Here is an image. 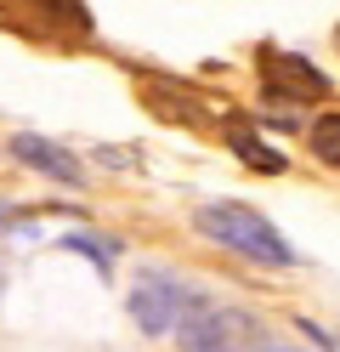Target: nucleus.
Instances as JSON below:
<instances>
[{
    "label": "nucleus",
    "mask_w": 340,
    "mask_h": 352,
    "mask_svg": "<svg viewBox=\"0 0 340 352\" xmlns=\"http://www.w3.org/2000/svg\"><path fill=\"white\" fill-rule=\"evenodd\" d=\"M193 228L210 233L216 245L238 250V256L272 261V267H289V261H295V245L267 222L261 210H249V205H204V210H193Z\"/></svg>",
    "instance_id": "obj_1"
},
{
    "label": "nucleus",
    "mask_w": 340,
    "mask_h": 352,
    "mask_svg": "<svg viewBox=\"0 0 340 352\" xmlns=\"http://www.w3.org/2000/svg\"><path fill=\"white\" fill-rule=\"evenodd\" d=\"M125 307H131V324L142 329V336H170V329L181 324L188 290H181L176 278H165V273H136Z\"/></svg>",
    "instance_id": "obj_2"
},
{
    "label": "nucleus",
    "mask_w": 340,
    "mask_h": 352,
    "mask_svg": "<svg viewBox=\"0 0 340 352\" xmlns=\"http://www.w3.org/2000/svg\"><path fill=\"white\" fill-rule=\"evenodd\" d=\"M12 160H17V165H29V170H40V176H57V182H68V188H80V182H85V165L74 160V153L57 148V142H45V137H34V131L12 137Z\"/></svg>",
    "instance_id": "obj_3"
},
{
    "label": "nucleus",
    "mask_w": 340,
    "mask_h": 352,
    "mask_svg": "<svg viewBox=\"0 0 340 352\" xmlns=\"http://www.w3.org/2000/svg\"><path fill=\"white\" fill-rule=\"evenodd\" d=\"M261 69H267V85H272V91H284V97H324V91H329V80L317 74L312 63L289 57V52H278V46L261 52Z\"/></svg>",
    "instance_id": "obj_4"
},
{
    "label": "nucleus",
    "mask_w": 340,
    "mask_h": 352,
    "mask_svg": "<svg viewBox=\"0 0 340 352\" xmlns=\"http://www.w3.org/2000/svg\"><path fill=\"white\" fill-rule=\"evenodd\" d=\"M142 102L153 108L159 120H170V125H199V120H204V102H199L193 91H181L176 80H148V85H142Z\"/></svg>",
    "instance_id": "obj_5"
},
{
    "label": "nucleus",
    "mask_w": 340,
    "mask_h": 352,
    "mask_svg": "<svg viewBox=\"0 0 340 352\" xmlns=\"http://www.w3.org/2000/svg\"><path fill=\"white\" fill-rule=\"evenodd\" d=\"M233 148H238V153H244V160L256 165L261 176H284V170H289V160H284L278 148H267V142H261L249 125H233Z\"/></svg>",
    "instance_id": "obj_6"
},
{
    "label": "nucleus",
    "mask_w": 340,
    "mask_h": 352,
    "mask_svg": "<svg viewBox=\"0 0 340 352\" xmlns=\"http://www.w3.org/2000/svg\"><path fill=\"white\" fill-rule=\"evenodd\" d=\"M306 137H312V153H317V160L340 170V114H317V125L306 131Z\"/></svg>",
    "instance_id": "obj_7"
},
{
    "label": "nucleus",
    "mask_w": 340,
    "mask_h": 352,
    "mask_svg": "<svg viewBox=\"0 0 340 352\" xmlns=\"http://www.w3.org/2000/svg\"><path fill=\"white\" fill-rule=\"evenodd\" d=\"M63 245H68V250H80L91 267H102V273L113 267V256H120V245H113V239H91V233H68Z\"/></svg>",
    "instance_id": "obj_8"
},
{
    "label": "nucleus",
    "mask_w": 340,
    "mask_h": 352,
    "mask_svg": "<svg viewBox=\"0 0 340 352\" xmlns=\"http://www.w3.org/2000/svg\"><path fill=\"white\" fill-rule=\"evenodd\" d=\"M97 160H102V165H113V170H131L136 153H131V148H97Z\"/></svg>",
    "instance_id": "obj_9"
},
{
    "label": "nucleus",
    "mask_w": 340,
    "mask_h": 352,
    "mask_svg": "<svg viewBox=\"0 0 340 352\" xmlns=\"http://www.w3.org/2000/svg\"><path fill=\"white\" fill-rule=\"evenodd\" d=\"M278 352H301V346H278Z\"/></svg>",
    "instance_id": "obj_10"
},
{
    "label": "nucleus",
    "mask_w": 340,
    "mask_h": 352,
    "mask_svg": "<svg viewBox=\"0 0 340 352\" xmlns=\"http://www.w3.org/2000/svg\"><path fill=\"white\" fill-rule=\"evenodd\" d=\"M0 284H6V278H0Z\"/></svg>",
    "instance_id": "obj_11"
}]
</instances>
